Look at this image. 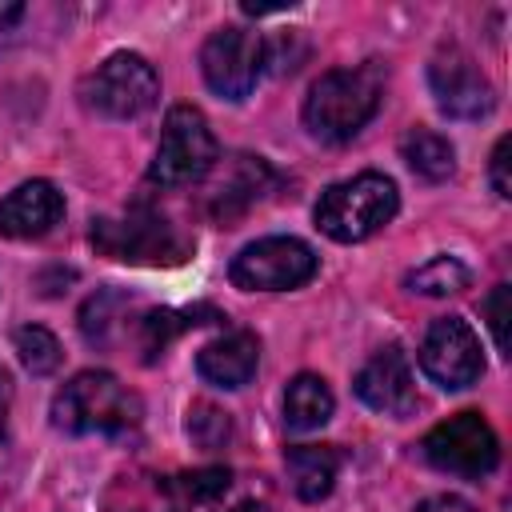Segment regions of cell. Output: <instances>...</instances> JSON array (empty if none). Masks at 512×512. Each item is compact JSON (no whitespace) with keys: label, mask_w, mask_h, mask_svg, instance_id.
Masks as SVG:
<instances>
[{"label":"cell","mask_w":512,"mask_h":512,"mask_svg":"<svg viewBox=\"0 0 512 512\" xmlns=\"http://www.w3.org/2000/svg\"><path fill=\"white\" fill-rule=\"evenodd\" d=\"M216 136L208 128V116L192 104H176L164 116L156 156L148 164V180L160 188H184L212 172L216 164Z\"/></svg>","instance_id":"5"},{"label":"cell","mask_w":512,"mask_h":512,"mask_svg":"<svg viewBox=\"0 0 512 512\" xmlns=\"http://www.w3.org/2000/svg\"><path fill=\"white\" fill-rule=\"evenodd\" d=\"M232 484V472L228 468H196V472H176V476H164V496H172L180 508L188 504H212L228 492Z\"/></svg>","instance_id":"22"},{"label":"cell","mask_w":512,"mask_h":512,"mask_svg":"<svg viewBox=\"0 0 512 512\" xmlns=\"http://www.w3.org/2000/svg\"><path fill=\"white\" fill-rule=\"evenodd\" d=\"M420 368L432 384H440L444 392H460L472 388L484 376V352H480V336L472 332L468 320L460 316H440L432 320V328L420 340Z\"/></svg>","instance_id":"10"},{"label":"cell","mask_w":512,"mask_h":512,"mask_svg":"<svg viewBox=\"0 0 512 512\" xmlns=\"http://www.w3.org/2000/svg\"><path fill=\"white\" fill-rule=\"evenodd\" d=\"M144 420L140 396L112 372H76L52 400V424L68 436H128Z\"/></svg>","instance_id":"2"},{"label":"cell","mask_w":512,"mask_h":512,"mask_svg":"<svg viewBox=\"0 0 512 512\" xmlns=\"http://www.w3.org/2000/svg\"><path fill=\"white\" fill-rule=\"evenodd\" d=\"M508 304H512V288L508 284H496L484 300V316H488V328H492V340H496V352L508 356Z\"/></svg>","instance_id":"25"},{"label":"cell","mask_w":512,"mask_h":512,"mask_svg":"<svg viewBox=\"0 0 512 512\" xmlns=\"http://www.w3.org/2000/svg\"><path fill=\"white\" fill-rule=\"evenodd\" d=\"M284 468L292 480V492L308 504L324 500L336 488V472H340V452L332 444H296L284 452Z\"/></svg>","instance_id":"16"},{"label":"cell","mask_w":512,"mask_h":512,"mask_svg":"<svg viewBox=\"0 0 512 512\" xmlns=\"http://www.w3.org/2000/svg\"><path fill=\"white\" fill-rule=\"evenodd\" d=\"M64 216V192L48 180H24L0 200V236L8 240H36L52 232Z\"/></svg>","instance_id":"13"},{"label":"cell","mask_w":512,"mask_h":512,"mask_svg":"<svg viewBox=\"0 0 512 512\" xmlns=\"http://www.w3.org/2000/svg\"><path fill=\"white\" fill-rule=\"evenodd\" d=\"M92 248L120 264H180L188 260L192 244L180 236V228L160 216L152 204H132L124 216H96L92 220Z\"/></svg>","instance_id":"4"},{"label":"cell","mask_w":512,"mask_h":512,"mask_svg":"<svg viewBox=\"0 0 512 512\" xmlns=\"http://www.w3.org/2000/svg\"><path fill=\"white\" fill-rule=\"evenodd\" d=\"M228 512H272V508L260 504V500H244V504H236V508H228Z\"/></svg>","instance_id":"30"},{"label":"cell","mask_w":512,"mask_h":512,"mask_svg":"<svg viewBox=\"0 0 512 512\" xmlns=\"http://www.w3.org/2000/svg\"><path fill=\"white\" fill-rule=\"evenodd\" d=\"M20 16H24V4L20 0H0V32H8Z\"/></svg>","instance_id":"29"},{"label":"cell","mask_w":512,"mask_h":512,"mask_svg":"<svg viewBox=\"0 0 512 512\" xmlns=\"http://www.w3.org/2000/svg\"><path fill=\"white\" fill-rule=\"evenodd\" d=\"M12 348H16V360H20L32 376H52V372L60 368V360H64L60 340H56L48 328H40V324L16 328V332H12Z\"/></svg>","instance_id":"23"},{"label":"cell","mask_w":512,"mask_h":512,"mask_svg":"<svg viewBox=\"0 0 512 512\" xmlns=\"http://www.w3.org/2000/svg\"><path fill=\"white\" fill-rule=\"evenodd\" d=\"M128 304H132V296H124V292H116V288L96 292V296L80 308V332H84V340L96 344V348H108V344L116 340V328H120V316L128 312Z\"/></svg>","instance_id":"21"},{"label":"cell","mask_w":512,"mask_h":512,"mask_svg":"<svg viewBox=\"0 0 512 512\" xmlns=\"http://www.w3.org/2000/svg\"><path fill=\"white\" fill-rule=\"evenodd\" d=\"M380 96H384L380 64L368 60V64H352V68H332L304 96V128L316 140L344 144L376 116Z\"/></svg>","instance_id":"1"},{"label":"cell","mask_w":512,"mask_h":512,"mask_svg":"<svg viewBox=\"0 0 512 512\" xmlns=\"http://www.w3.org/2000/svg\"><path fill=\"white\" fill-rule=\"evenodd\" d=\"M200 316H216V312H208V308H148V312H140L136 316V344H140V360L144 364H152L180 332H188V328H196V324H208V320H200Z\"/></svg>","instance_id":"18"},{"label":"cell","mask_w":512,"mask_h":512,"mask_svg":"<svg viewBox=\"0 0 512 512\" xmlns=\"http://www.w3.org/2000/svg\"><path fill=\"white\" fill-rule=\"evenodd\" d=\"M428 84H432L436 108L444 116H452V120H480L496 104V88L488 84L480 64L464 48H456V44H448V48H440L432 56Z\"/></svg>","instance_id":"11"},{"label":"cell","mask_w":512,"mask_h":512,"mask_svg":"<svg viewBox=\"0 0 512 512\" xmlns=\"http://www.w3.org/2000/svg\"><path fill=\"white\" fill-rule=\"evenodd\" d=\"M360 404H368L372 412H384V416H408L416 408V376H412V360L388 344L380 348L352 380Z\"/></svg>","instance_id":"12"},{"label":"cell","mask_w":512,"mask_h":512,"mask_svg":"<svg viewBox=\"0 0 512 512\" xmlns=\"http://www.w3.org/2000/svg\"><path fill=\"white\" fill-rule=\"evenodd\" d=\"M400 156H404V164L420 176V180H448L452 172H456V148L448 144V136H440V132H432V128H412V132H404V140H400Z\"/></svg>","instance_id":"19"},{"label":"cell","mask_w":512,"mask_h":512,"mask_svg":"<svg viewBox=\"0 0 512 512\" xmlns=\"http://www.w3.org/2000/svg\"><path fill=\"white\" fill-rule=\"evenodd\" d=\"M400 208V192L384 172H360L348 180H336L320 192L312 216L316 228L336 244H360L376 236L384 224H392Z\"/></svg>","instance_id":"3"},{"label":"cell","mask_w":512,"mask_h":512,"mask_svg":"<svg viewBox=\"0 0 512 512\" xmlns=\"http://www.w3.org/2000/svg\"><path fill=\"white\" fill-rule=\"evenodd\" d=\"M184 432L196 448L212 452V448H224L228 436H232V416L224 408H216L212 400H192L188 404V420H184Z\"/></svg>","instance_id":"24"},{"label":"cell","mask_w":512,"mask_h":512,"mask_svg":"<svg viewBox=\"0 0 512 512\" xmlns=\"http://www.w3.org/2000/svg\"><path fill=\"white\" fill-rule=\"evenodd\" d=\"M160 96V76L140 52H112L84 80V104L104 120H136Z\"/></svg>","instance_id":"6"},{"label":"cell","mask_w":512,"mask_h":512,"mask_svg":"<svg viewBox=\"0 0 512 512\" xmlns=\"http://www.w3.org/2000/svg\"><path fill=\"white\" fill-rule=\"evenodd\" d=\"M332 388L316 376V372H300L288 380V392H284V424L292 432H316L320 424L332 420Z\"/></svg>","instance_id":"17"},{"label":"cell","mask_w":512,"mask_h":512,"mask_svg":"<svg viewBox=\"0 0 512 512\" xmlns=\"http://www.w3.org/2000/svg\"><path fill=\"white\" fill-rule=\"evenodd\" d=\"M468 284H472V272L456 256H432L428 264H420L404 276V288L416 296H456Z\"/></svg>","instance_id":"20"},{"label":"cell","mask_w":512,"mask_h":512,"mask_svg":"<svg viewBox=\"0 0 512 512\" xmlns=\"http://www.w3.org/2000/svg\"><path fill=\"white\" fill-rule=\"evenodd\" d=\"M256 364H260V340L248 328H232V332L216 336L196 356L200 380H208L216 388H244L256 376Z\"/></svg>","instance_id":"14"},{"label":"cell","mask_w":512,"mask_h":512,"mask_svg":"<svg viewBox=\"0 0 512 512\" xmlns=\"http://www.w3.org/2000/svg\"><path fill=\"white\" fill-rule=\"evenodd\" d=\"M416 512H476L464 496H452V492H440V496H428L416 504Z\"/></svg>","instance_id":"27"},{"label":"cell","mask_w":512,"mask_h":512,"mask_svg":"<svg viewBox=\"0 0 512 512\" xmlns=\"http://www.w3.org/2000/svg\"><path fill=\"white\" fill-rule=\"evenodd\" d=\"M8 404H12V380L0 368V464L8 460Z\"/></svg>","instance_id":"28"},{"label":"cell","mask_w":512,"mask_h":512,"mask_svg":"<svg viewBox=\"0 0 512 512\" xmlns=\"http://www.w3.org/2000/svg\"><path fill=\"white\" fill-rule=\"evenodd\" d=\"M508 148H512V140L500 136L496 148H492V160H488V180H492V192H496L500 200L512 196V180H508Z\"/></svg>","instance_id":"26"},{"label":"cell","mask_w":512,"mask_h":512,"mask_svg":"<svg viewBox=\"0 0 512 512\" xmlns=\"http://www.w3.org/2000/svg\"><path fill=\"white\" fill-rule=\"evenodd\" d=\"M316 268H320V260L304 240H296V236H264V240L244 244L232 256L228 276L244 292H288V288L308 284L316 276Z\"/></svg>","instance_id":"7"},{"label":"cell","mask_w":512,"mask_h":512,"mask_svg":"<svg viewBox=\"0 0 512 512\" xmlns=\"http://www.w3.org/2000/svg\"><path fill=\"white\" fill-rule=\"evenodd\" d=\"M420 452L440 472L480 480L500 464V436L480 412H456L420 440Z\"/></svg>","instance_id":"8"},{"label":"cell","mask_w":512,"mask_h":512,"mask_svg":"<svg viewBox=\"0 0 512 512\" xmlns=\"http://www.w3.org/2000/svg\"><path fill=\"white\" fill-rule=\"evenodd\" d=\"M268 184H272V168H268L260 156H232L228 168H224V176H220V180L212 184V192H208V212H212V220L228 224V220L244 216V212L268 192Z\"/></svg>","instance_id":"15"},{"label":"cell","mask_w":512,"mask_h":512,"mask_svg":"<svg viewBox=\"0 0 512 512\" xmlns=\"http://www.w3.org/2000/svg\"><path fill=\"white\" fill-rule=\"evenodd\" d=\"M264 64H268V44L240 24L216 28L200 48V72L208 88L224 100H244L256 88Z\"/></svg>","instance_id":"9"}]
</instances>
